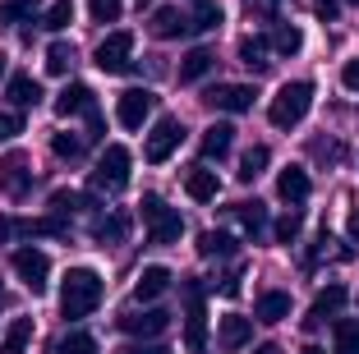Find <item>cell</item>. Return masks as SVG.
<instances>
[{
    "label": "cell",
    "mask_w": 359,
    "mask_h": 354,
    "mask_svg": "<svg viewBox=\"0 0 359 354\" xmlns=\"http://www.w3.org/2000/svg\"><path fill=\"white\" fill-rule=\"evenodd\" d=\"M102 294H106V285L93 267H69L65 271V285H60V313L69 322H79V318L102 308Z\"/></svg>",
    "instance_id": "obj_1"
},
{
    "label": "cell",
    "mask_w": 359,
    "mask_h": 354,
    "mask_svg": "<svg viewBox=\"0 0 359 354\" xmlns=\"http://www.w3.org/2000/svg\"><path fill=\"white\" fill-rule=\"evenodd\" d=\"M309 106H313V83H309V79H295V83L276 88L272 106H267V120H272L276 129H295L309 115Z\"/></svg>",
    "instance_id": "obj_2"
},
{
    "label": "cell",
    "mask_w": 359,
    "mask_h": 354,
    "mask_svg": "<svg viewBox=\"0 0 359 354\" xmlns=\"http://www.w3.org/2000/svg\"><path fill=\"white\" fill-rule=\"evenodd\" d=\"M143 226H148V244H180V235H184V217H180L175 207H166V198H157V193H143Z\"/></svg>",
    "instance_id": "obj_3"
},
{
    "label": "cell",
    "mask_w": 359,
    "mask_h": 354,
    "mask_svg": "<svg viewBox=\"0 0 359 354\" xmlns=\"http://www.w3.org/2000/svg\"><path fill=\"white\" fill-rule=\"evenodd\" d=\"M125 184H129V147L111 143L102 156H97V166H93V189H102V193H120Z\"/></svg>",
    "instance_id": "obj_4"
},
{
    "label": "cell",
    "mask_w": 359,
    "mask_h": 354,
    "mask_svg": "<svg viewBox=\"0 0 359 354\" xmlns=\"http://www.w3.org/2000/svg\"><path fill=\"white\" fill-rule=\"evenodd\" d=\"M184 345L194 354L208 345V304H203V285L184 281Z\"/></svg>",
    "instance_id": "obj_5"
},
{
    "label": "cell",
    "mask_w": 359,
    "mask_h": 354,
    "mask_svg": "<svg viewBox=\"0 0 359 354\" xmlns=\"http://www.w3.org/2000/svg\"><path fill=\"white\" fill-rule=\"evenodd\" d=\"M93 64L102 74H129V64H134V32H106V42L97 46Z\"/></svg>",
    "instance_id": "obj_6"
},
{
    "label": "cell",
    "mask_w": 359,
    "mask_h": 354,
    "mask_svg": "<svg viewBox=\"0 0 359 354\" xmlns=\"http://www.w3.org/2000/svg\"><path fill=\"white\" fill-rule=\"evenodd\" d=\"M180 138H184V125H180L175 115H161L157 125H152V134L143 138V156H148L152 166H161V161H170V152L180 147Z\"/></svg>",
    "instance_id": "obj_7"
},
{
    "label": "cell",
    "mask_w": 359,
    "mask_h": 354,
    "mask_svg": "<svg viewBox=\"0 0 359 354\" xmlns=\"http://www.w3.org/2000/svg\"><path fill=\"white\" fill-rule=\"evenodd\" d=\"M10 267H14V276H19V281L28 285L32 294H42V290H46V276H51V258H46L42 249H14Z\"/></svg>",
    "instance_id": "obj_8"
},
{
    "label": "cell",
    "mask_w": 359,
    "mask_h": 354,
    "mask_svg": "<svg viewBox=\"0 0 359 354\" xmlns=\"http://www.w3.org/2000/svg\"><path fill=\"white\" fill-rule=\"evenodd\" d=\"M116 322H120V332L138 336V341H152V336H161L170 327V313L166 308H125Z\"/></svg>",
    "instance_id": "obj_9"
},
{
    "label": "cell",
    "mask_w": 359,
    "mask_h": 354,
    "mask_svg": "<svg viewBox=\"0 0 359 354\" xmlns=\"http://www.w3.org/2000/svg\"><path fill=\"white\" fill-rule=\"evenodd\" d=\"M152 106H157V97H152L148 88H125V93L116 97V120L125 129H143V120L152 115Z\"/></svg>",
    "instance_id": "obj_10"
},
{
    "label": "cell",
    "mask_w": 359,
    "mask_h": 354,
    "mask_svg": "<svg viewBox=\"0 0 359 354\" xmlns=\"http://www.w3.org/2000/svg\"><path fill=\"white\" fill-rule=\"evenodd\" d=\"M208 106H217V111H226V115H244L254 106V88L249 83H217L208 93Z\"/></svg>",
    "instance_id": "obj_11"
},
{
    "label": "cell",
    "mask_w": 359,
    "mask_h": 354,
    "mask_svg": "<svg viewBox=\"0 0 359 354\" xmlns=\"http://www.w3.org/2000/svg\"><path fill=\"white\" fill-rule=\"evenodd\" d=\"M152 32H157L161 42H170V37H194L189 10H184V5H161V10L152 14Z\"/></svg>",
    "instance_id": "obj_12"
},
{
    "label": "cell",
    "mask_w": 359,
    "mask_h": 354,
    "mask_svg": "<svg viewBox=\"0 0 359 354\" xmlns=\"http://www.w3.org/2000/svg\"><path fill=\"white\" fill-rule=\"evenodd\" d=\"M276 193H281L290 207H299V203H309V193H313V179H309L304 166H285L281 175H276Z\"/></svg>",
    "instance_id": "obj_13"
},
{
    "label": "cell",
    "mask_w": 359,
    "mask_h": 354,
    "mask_svg": "<svg viewBox=\"0 0 359 354\" xmlns=\"http://www.w3.org/2000/svg\"><path fill=\"white\" fill-rule=\"evenodd\" d=\"M217 341H222V350H244V345L254 341V318L226 313L222 322H217Z\"/></svg>",
    "instance_id": "obj_14"
},
{
    "label": "cell",
    "mask_w": 359,
    "mask_h": 354,
    "mask_svg": "<svg viewBox=\"0 0 359 354\" xmlns=\"http://www.w3.org/2000/svg\"><path fill=\"white\" fill-rule=\"evenodd\" d=\"M341 308H346V285H341V281H332L327 290H318L313 308H309V327H323L327 318H337Z\"/></svg>",
    "instance_id": "obj_15"
},
{
    "label": "cell",
    "mask_w": 359,
    "mask_h": 354,
    "mask_svg": "<svg viewBox=\"0 0 359 354\" xmlns=\"http://www.w3.org/2000/svg\"><path fill=\"white\" fill-rule=\"evenodd\" d=\"M184 10H189V28H194V37L198 32H217L222 28V0H184Z\"/></svg>",
    "instance_id": "obj_16"
},
{
    "label": "cell",
    "mask_w": 359,
    "mask_h": 354,
    "mask_svg": "<svg viewBox=\"0 0 359 354\" xmlns=\"http://www.w3.org/2000/svg\"><path fill=\"white\" fill-rule=\"evenodd\" d=\"M231 147H235V129L231 125H208L203 129V143H198L203 161H226Z\"/></svg>",
    "instance_id": "obj_17"
},
{
    "label": "cell",
    "mask_w": 359,
    "mask_h": 354,
    "mask_svg": "<svg viewBox=\"0 0 359 354\" xmlns=\"http://www.w3.org/2000/svg\"><path fill=\"white\" fill-rule=\"evenodd\" d=\"M93 106H97V97L88 83H65L60 97H55V115H88Z\"/></svg>",
    "instance_id": "obj_18"
},
{
    "label": "cell",
    "mask_w": 359,
    "mask_h": 354,
    "mask_svg": "<svg viewBox=\"0 0 359 354\" xmlns=\"http://www.w3.org/2000/svg\"><path fill=\"white\" fill-rule=\"evenodd\" d=\"M166 290H170V271L166 267H143V271H138V281H134V299L138 304L161 299Z\"/></svg>",
    "instance_id": "obj_19"
},
{
    "label": "cell",
    "mask_w": 359,
    "mask_h": 354,
    "mask_svg": "<svg viewBox=\"0 0 359 354\" xmlns=\"http://www.w3.org/2000/svg\"><path fill=\"white\" fill-rule=\"evenodd\" d=\"M184 193H189L194 203H212L217 193H222V179H217V170H208V166H194L189 175H184Z\"/></svg>",
    "instance_id": "obj_20"
},
{
    "label": "cell",
    "mask_w": 359,
    "mask_h": 354,
    "mask_svg": "<svg viewBox=\"0 0 359 354\" xmlns=\"http://www.w3.org/2000/svg\"><path fill=\"white\" fill-rule=\"evenodd\" d=\"M281 318H290V294L285 290H263L254 304V322H281Z\"/></svg>",
    "instance_id": "obj_21"
},
{
    "label": "cell",
    "mask_w": 359,
    "mask_h": 354,
    "mask_svg": "<svg viewBox=\"0 0 359 354\" xmlns=\"http://www.w3.org/2000/svg\"><path fill=\"white\" fill-rule=\"evenodd\" d=\"M212 64H217V55H212L208 46H194V51L180 60V83H198V79H208Z\"/></svg>",
    "instance_id": "obj_22"
},
{
    "label": "cell",
    "mask_w": 359,
    "mask_h": 354,
    "mask_svg": "<svg viewBox=\"0 0 359 354\" xmlns=\"http://www.w3.org/2000/svg\"><path fill=\"white\" fill-rule=\"evenodd\" d=\"M28 345H32V318H14L0 336V354H28Z\"/></svg>",
    "instance_id": "obj_23"
},
{
    "label": "cell",
    "mask_w": 359,
    "mask_h": 354,
    "mask_svg": "<svg viewBox=\"0 0 359 354\" xmlns=\"http://www.w3.org/2000/svg\"><path fill=\"white\" fill-rule=\"evenodd\" d=\"M5 93H10V102L19 106H37V97H42V88H37V79H32V74H14L10 83H5Z\"/></svg>",
    "instance_id": "obj_24"
},
{
    "label": "cell",
    "mask_w": 359,
    "mask_h": 354,
    "mask_svg": "<svg viewBox=\"0 0 359 354\" xmlns=\"http://www.w3.org/2000/svg\"><path fill=\"white\" fill-rule=\"evenodd\" d=\"M198 253L203 258H231L235 253V235H226V230H203L198 235Z\"/></svg>",
    "instance_id": "obj_25"
},
{
    "label": "cell",
    "mask_w": 359,
    "mask_h": 354,
    "mask_svg": "<svg viewBox=\"0 0 359 354\" xmlns=\"http://www.w3.org/2000/svg\"><path fill=\"white\" fill-rule=\"evenodd\" d=\"M267 161H272V152H267L263 143H254L249 152L240 156V179H244V184H254V179H258V175L267 170Z\"/></svg>",
    "instance_id": "obj_26"
},
{
    "label": "cell",
    "mask_w": 359,
    "mask_h": 354,
    "mask_svg": "<svg viewBox=\"0 0 359 354\" xmlns=\"http://www.w3.org/2000/svg\"><path fill=\"white\" fill-rule=\"evenodd\" d=\"M125 235H129V221L120 217V212H111V217H102V221L93 226V240H97V244H120Z\"/></svg>",
    "instance_id": "obj_27"
},
{
    "label": "cell",
    "mask_w": 359,
    "mask_h": 354,
    "mask_svg": "<svg viewBox=\"0 0 359 354\" xmlns=\"http://www.w3.org/2000/svg\"><path fill=\"white\" fill-rule=\"evenodd\" d=\"M235 217H240V226L249 230L254 240H258V235L267 230V207H263L258 198H254V203H235Z\"/></svg>",
    "instance_id": "obj_28"
},
{
    "label": "cell",
    "mask_w": 359,
    "mask_h": 354,
    "mask_svg": "<svg viewBox=\"0 0 359 354\" xmlns=\"http://www.w3.org/2000/svg\"><path fill=\"white\" fill-rule=\"evenodd\" d=\"M32 14H37V0H0V28L32 23Z\"/></svg>",
    "instance_id": "obj_29"
},
{
    "label": "cell",
    "mask_w": 359,
    "mask_h": 354,
    "mask_svg": "<svg viewBox=\"0 0 359 354\" xmlns=\"http://www.w3.org/2000/svg\"><path fill=\"white\" fill-rule=\"evenodd\" d=\"M267 42H272L276 55H299V46H304V32H299L295 23H281V28H276Z\"/></svg>",
    "instance_id": "obj_30"
},
{
    "label": "cell",
    "mask_w": 359,
    "mask_h": 354,
    "mask_svg": "<svg viewBox=\"0 0 359 354\" xmlns=\"http://www.w3.org/2000/svg\"><path fill=\"white\" fill-rule=\"evenodd\" d=\"M267 46H272V42H267V37H244V42H240V60L244 64H249V69H267V64H272V60H267Z\"/></svg>",
    "instance_id": "obj_31"
},
{
    "label": "cell",
    "mask_w": 359,
    "mask_h": 354,
    "mask_svg": "<svg viewBox=\"0 0 359 354\" xmlns=\"http://www.w3.org/2000/svg\"><path fill=\"white\" fill-rule=\"evenodd\" d=\"M55 354H97V336L88 332H65L55 341Z\"/></svg>",
    "instance_id": "obj_32"
},
{
    "label": "cell",
    "mask_w": 359,
    "mask_h": 354,
    "mask_svg": "<svg viewBox=\"0 0 359 354\" xmlns=\"http://www.w3.org/2000/svg\"><path fill=\"white\" fill-rule=\"evenodd\" d=\"M69 64H74V46H65V42H51L46 46V74H69Z\"/></svg>",
    "instance_id": "obj_33"
},
{
    "label": "cell",
    "mask_w": 359,
    "mask_h": 354,
    "mask_svg": "<svg viewBox=\"0 0 359 354\" xmlns=\"http://www.w3.org/2000/svg\"><path fill=\"white\" fill-rule=\"evenodd\" d=\"M83 143H88L83 134H55L51 138V152L60 156V161H79V156H83Z\"/></svg>",
    "instance_id": "obj_34"
},
{
    "label": "cell",
    "mask_w": 359,
    "mask_h": 354,
    "mask_svg": "<svg viewBox=\"0 0 359 354\" xmlns=\"http://www.w3.org/2000/svg\"><path fill=\"white\" fill-rule=\"evenodd\" d=\"M337 354H359V318L337 322Z\"/></svg>",
    "instance_id": "obj_35"
},
{
    "label": "cell",
    "mask_w": 359,
    "mask_h": 354,
    "mask_svg": "<svg viewBox=\"0 0 359 354\" xmlns=\"http://www.w3.org/2000/svg\"><path fill=\"white\" fill-rule=\"evenodd\" d=\"M79 207H88V198L74 193V189H55V193H51V212H55V217H74Z\"/></svg>",
    "instance_id": "obj_36"
},
{
    "label": "cell",
    "mask_w": 359,
    "mask_h": 354,
    "mask_svg": "<svg viewBox=\"0 0 359 354\" xmlns=\"http://www.w3.org/2000/svg\"><path fill=\"white\" fill-rule=\"evenodd\" d=\"M299 230H304V212H285V217L272 226V235H276V244H295Z\"/></svg>",
    "instance_id": "obj_37"
},
{
    "label": "cell",
    "mask_w": 359,
    "mask_h": 354,
    "mask_svg": "<svg viewBox=\"0 0 359 354\" xmlns=\"http://www.w3.org/2000/svg\"><path fill=\"white\" fill-rule=\"evenodd\" d=\"M69 19H74V5H69V0H55L51 10H46L42 28H51V32H65V28H69Z\"/></svg>",
    "instance_id": "obj_38"
},
{
    "label": "cell",
    "mask_w": 359,
    "mask_h": 354,
    "mask_svg": "<svg viewBox=\"0 0 359 354\" xmlns=\"http://www.w3.org/2000/svg\"><path fill=\"white\" fill-rule=\"evenodd\" d=\"M88 10H93V23H116L125 0H88Z\"/></svg>",
    "instance_id": "obj_39"
},
{
    "label": "cell",
    "mask_w": 359,
    "mask_h": 354,
    "mask_svg": "<svg viewBox=\"0 0 359 354\" xmlns=\"http://www.w3.org/2000/svg\"><path fill=\"white\" fill-rule=\"evenodd\" d=\"M19 134H23V115L0 111V143H10V138H19Z\"/></svg>",
    "instance_id": "obj_40"
},
{
    "label": "cell",
    "mask_w": 359,
    "mask_h": 354,
    "mask_svg": "<svg viewBox=\"0 0 359 354\" xmlns=\"http://www.w3.org/2000/svg\"><path fill=\"white\" fill-rule=\"evenodd\" d=\"M341 83H346L350 93H359V55H355V60H346V64H341Z\"/></svg>",
    "instance_id": "obj_41"
},
{
    "label": "cell",
    "mask_w": 359,
    "mask_h": 354,
    "mask_svg": "<svg viewBox=\"0 0 359 354\" xmlns=\"http://www.w3.org/2000/svg\"><path fill=\"white\" fill-rule=\"evenodd\" d=\"M116 354H170L166 345H120Z\"/></svg>",
    "instance_id": "obj_42"
},
{
    "label": "cell",
    "mask_w": 359,
    "mask_h": 354,
    "mask_svg": "<svg viewBox=\"0 0 359 354\" xmlns=\"http://www.w3.org/2000/svg\"><path fill=\"white\" fill-rule=\"evenodd\" d=\"M217 290H222L226 299H235V294H240V271H231V276H222V285H217Z\"/></svg>",
    "instance_id": "obj_43"
},
{
    "label": "cell",
    "mask_w": 359,
    "mask_h": 354,
    "mask_svg": "<svg viewBox=\"0 0 359 354\" xmlns=\"http://www.w3.org/2000/svg\"><path fill=\"white\" fill-rule=\"evenodd\" d=\"M318 5V19H337V0H313Z\"/></svg>",
    "instance_id": "obj_44"
},
{
    "label": "cell",
    "mask_w": 359,
    "mask_h": 354,
    "mask_svg": "<svg viewBox=\"0 0 359 354\" xmlns=\"http://www.w3.org/2000/svg\"><path fill=\"white\" fill-rule=\"evenodd\" d=\"M23 221H10V217H0V240H10V235H19Z\"/></svg>",
    "instance_id": "obj_45"
},
{
    "label": "cell",
    "mask_w": 359,
    "mask_h": 354,
    "mask_svg": "<svg viewBox=\"0 0 359 354\" xmlns=\"http://www.w3.org/2000/svg\"><path fill=\"white\" fill-rule=\"evenodd\" d=\"M346 230H350V240H355V244H359V207H355V212H350V226H346Z\"/></svg>",
    "instance_id": "obj_46"
},
{
    "label": "cell",
    "mask_w": 359,
    "mask_h": 354,
    "mask_svg": "<svg viewBox=\"0 0 359 354\" xmlns=\"http://www.w3.org/2000/svg\"><path fill=\"white\" fill-rule=\"evenodd\" d=\"M249 5H258V10H276L281 0H249Z\"/></svg>",
    "instance_id": "obj_47"
},
{
    "label": "cell",
    "mask_w": 359,
    "mask_h": 354,
    "mask_svg": "<svg viewBox=\"0 0 359 354\" xmlns=\"http://www.w3.org/2000/svg\"><path fill=\"white\" fill-rule=\"evenodd\" d=\"M254 354H281V345H258Z\"/></svg>",
    "instance_id": "obj_48"
},
{
    "label": "cell",
    "mask_w": 359,
    "mask_h": 354,
    "mask_svg": "<svg viewBox=\"0 0 359 354\" xmlns=\"http://www.w3.org/2000/svg\"><path fill=\"white\" fill-rule=\"evenodd\" d=\"M299 354H323V350H318V345H304V350H299Z\"/></svg>",
    "instance_id": "obj_49"
},
{
    "label": "cell",
    "mask_w": 359,
    "mask_h": 354,
    "mask_svg": "<svg viewBox=\"0 0 359 354\" xmlns=\"http://www.w3.org/2000/svg\"><path fill=\"white\" fill-rule=\"evenodd\" d=\"M0 79H5V55H0Z\"/></svg>",
    "instance_id": "obj_50"
}]
</instances>
